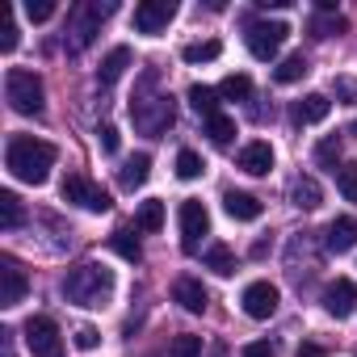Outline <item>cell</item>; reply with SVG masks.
<instances>
[{
	"instance_id": "23",
	"label": "cell",
	"mask_w": 357,
	"mask_h": 357,
	"mask_svg": "<svg viewBox=\"0 0 357 357\" xmlns=\"http://www.w3.org/2000/svg\"><path fill=\"white\" fill-rule=\"evenodd\" d=\"M307 72H311V63H307L303 55H286V59L273 68V80H278V84H298Z\"/></svg>"
},
{
	"instance_id": "41",
	"label": "cell",
	"mask_w": 357,
	"mask_h": 357,
	"mask_svg": "<svg viewBox=\"0 0 357 357\" xmlns=\"http://www.w3.org/2000/svg\"><path fill=\"white\" fill-rule=\"evenodd\" d=\"M336 93H340V97H344L349 105H357V89H353L349 80H336Z\"/></svg>"
},
{
	"instance_id": "19",
	"label": "cell",
	"mask_w": 357,
	"mask_h": 357,
	"mask_svg": "<svg viewBox=\"0 0 357 357\" xmlns=\"http://www.w3.org/2000/svg\"><path fill=\"white\" fill-rule=\"evenodd\" d=\"M130 59H135V55H130V47H114V51L101 59V68H97V84H105V89H109V84H118V80H122V72L130 68Z\"/></svg>"
},
{
	"instance_id": "15",
	"label": "cell",
	"mask_w": 357,
	"mask_h": 357,
	"mask_svg": "<svg viewBox=\"0 0 357 357\" xmlns=\"http://www.w3.org/2000/svg\"><path fill=\"white\" fill-rule=\"evenodd\" d=\"M240 168H244V172H252V176H265V172L273 168V147H269L265 139L244 143V147H240Z\"/></svg>"
},
{
	"instance_id": "40",
	"label": "cell",
	"mask_w": 357,
	"mask_h": 357,
	"mask_svg": "<svg viewBox=\"0 0 357 357\" xmlns=\"http://www.w3.org/2000/svg\"><path fill=\"white\" fill-rule=\"evenodd\" d=\"M240 357H273V344L269 340H252V344H244Z\"/></svg>"
},
{
	"instance_id": "28",
	"label": "cell",
	"mask_w": 357,
	"mask_h": 357,
	"mask_svg": "<svg viewBox=\"0 0 357 357\" xmlns=\"http://www.w3.org/2000/svg\"><path fill=\"white\" fill-rule=\"evenodd\" d=\"M202 172H206V164H202V155H198L194 147H181V151H176V176H181V181H198Z\"/></svg>"
},
{
	"instance_id": "10",
	"label": "cell",
	"mask_w": 357,
	"mask_h": 357,
	"mask_svg": "<svg viewBox=\"0 0 357 357\" xmlns=\"http://www.w3.org/2000/svg\"><path fill=\"white\" fill-rule=\"evenodd\" d=\"M172 17H176L172 0H143V5L135 9V30L139 34H164Z\"/></svg>"
},
{
	"instance_id": "13",
	"label": "cell",
	"mask_w": 357,
	"mask_h": 357,
	"mask_svg": "<svg viewBox=\"0 0 357 357\" xmlns=\"http://www.w3.org/2000/svg\"><path fill=\"white\" fill-rule=\"evenodd\" d=\"M26 290H30L26 269L13 257H5V261H0V307H17L26 298Z\"/></svg>"
},
{
	"instance_id": "43",
	"label": "cell",
	"mask_w": 357,
	"mask_h": 357,
	"mask_svg": "<svg viewBox=\"0 0 357 357\" xmlns=\"http://www.w3.org/2000/svg\"><path fill=\"white\" fill-rule=\"evenodd\" d=\"M5 357H13V349H5Z\"/></svg>"
},
{
	"instance_id": "11",
	"label": "cell",
	"mask_w": 357,
	"mask_h": 357,
	"mask_svg": "<svg viewBox=\"0 0 357 357\" xmlns=\"http://www.w3.org/2000/svg\"><path fill=\"white\" fill-rule=\"evenodd\" d=\"M324 311H328L332 319H349V315L357 311V282H353V278L328 282V290H324Z\"/></svg>"
},
{
	"instance_id": "5",
	"label": "cell",
	"mask_w": 357,
	"mask_h": 357,
	"mask_svg": "<svg viewBox=\"0 0 357 357\" xmlns=\"http://www.w3.org/2000/svg\"><path fill=\"white\" fill-rule=\"evenodd\" d=\"M130 118H135V126L143 135H164L172 126L176 109H172V97H135L130 101Z\"/></svg>"
},
{
	"instance_id": "25",
	"label": "cell",
	"mask_w": 357,
	"mask_h": 357,
	"mask_svg": "<svg viewBox=\"0 0 357 357\" xmlns=\"http://www.w3.org/2000/svg\"><path fill=\"white\" fill-rule=\"evenodd\" d=\"M290 198H294V206H298V211H315L324 194H319V185H315V176H298L294 190H290Z\"/></svg>"
},
{
	"instance_id": "26",
	"label": "cell",
	"mask_w": 357,
	"mask_h": 357,
	"mask_svg": "<svg viewBox=\"0 0 357 357\" xmlns=\"http://www.w3.org/2000/svg\"><path fill=\"white\" fill-rule=\"evenodd\" d=\"M219 97H223V101H248V97H252V80H248L244 72H231V76H223Z\"/></svg>"
},
{
	"instance_id": "6",
	"label": "cell",
	"mask_w": 357,
	"mask_h": 357,
	"mask_svg": "<svg viewBox=\"0 0 357 357\" xmlns=\"http://www.w3.org/2000/svg\"><path fill=\"white\" fill-rule=\"evenodd\" d=\"M26 344L34 357H63V336L51 315H30L26 319Z\"/></svg>"
},
{
	"instance_id": "32",
	"label": "cell",
	"mask_w": 357,
	"mask_h": 357,
	"mask_svg": "<svg viewBox=\"0 0 357 357\" xmlns=\"http://www.w3.org/2000/svg\"><path fill=\"white\" fill-rule=\"evenodd\" d=\"M206 135H211L219 147H227V143H231V135H236V122H231L227 114H215V118H206Z\"/></svg>"
},
{
	"instance_id": "34",
	"label": "cell",
	"mask_w": 357,
	"mask_h": 357,
	"mask_svg": "<svg viewBox=\"0 0 357 357\" xmlns=\"http://www.w3.org/2000/svg\"><path fill=\"white\" fill-rule=\"evenodd\" d=\"M168 357H202V336H176L172 340V349H168Z\"/></svg>"
},
{
	"instance_id": "16",
	"label": "cell",
	"mask_w": 357,
	"mask_h": 357,
	"mask_svg": "<svg viewBox=\"0 0 357 357\" xmlns=\"http://www.w3.org/2000/svg\"><path fill=\"white\" fill-rule=\"evenodd\" d=\"M223 211L236 219V223H257L261 219V198L244 194V190H227L223 194Z\"/></svg>"
},
{
	"instance_id": "24",
	"label": "cell",
	"mask_w": 357,
	"mask_h": 357,
	"mask_svg": "<svg viewBox=\"0 0 357 357\" xmlns=\"http://www.w3.org/2000/svg\"><path fill=\"white\" fill-rule=\"evenodd\" d=\"M206 269L219 273V278H231V273H236V252H231L227 244H211V248H206Z\"/></svg>"
},
{
	"instance_id": "1",
	"label": "cell",
	"mask_w": 357,
	"mask_h": 357,
	"mask_svg": "<svg viewBox=\"0 0 357 357\" xmlns=\"http://www.w3.org/2000/svg\"><path fill=\"white\" fill-rule=\"evenodd\" d=\"M5 164H9V172L17 176V181L43 185L47 176H51V168H55V143L34 139V135H17V139H9Z\"/></svg>"
},
{
	"instance_id": "36",
	"label": "cell",
	"mask_w": 357,
	"mask_h": 357,
	"mask_svg": "<svg viewBox=\"0 0 357 357\" xmlns=\"http://www.w3.org/2000/svg\"><path fill=\"white\" fill-rule=\"evenodd\" d=\"M26 17H30L34 26H43V22L55 17V5H51V0H30V5H26Z\"/></svg>"
},
{
	"instance_id": "21",
	"label": "cell",
	"mask_w": 357,
	"mask_h": 357,
	"mask_svg": "<svg viewBox=\"0 0 357 357\" xmlns=\"http://www.w3.org/2000/svg\"><path fill=\"white\" fill-rule=\"evenodd\" d=\"M219 55H223V43H219V38H202V43L181 47V59H185V63H215Z\"/></svg>"
},
{
	"instance_id": "42",
	"label": "cell",
	"mask_w": 357,
	"mask_h": 357,
	"mask_svg": "<svg viewBox=\"0 0 357 357\" xmlns=\"http://www.w3.org/2000/svg\"><path fill=\"white\" fill-rule=\"evenodd\" d=\"M298 357H324V353H319L315 344H303V349H298Z\"/></svg>"
},
{
	"instance_id": "20",
	"label": "cell",
	"mask_w": 357,
	"mask_h": 357,
	"mask_svg": "<svg viewBox=\"0 0 357 357\" xmlns=\"http://www.w3.org/2000/svg\"><path fill=\"white\" fill-rule=\"evenodd\" d=\"M332 114V101L324 97V93H307L298 105H294V122L298 126H315V122H324Z\"/></svg>"
},
{
	"instance_id": "12",
	"label": "cell",
	"mask_w": 357,
	"mask_h": 357,
	"mask_svg": "<svg viewBox=\"0 0 357 357\" xmlns=\"http://www.w3.org/2000/svg\"><path fill=\"white\" fill-rule=\"evenodd\" d=\"M114 9H118L114 0H105V5H80V9H76V22H72V43H76V47H89L93 34H97V26H101Z\"/></svg>"
},
{
	"instance_id": "37",
	"label": "cell",
	"mask_w": 357,
	"mask_h": 357,
	"mask_svg": "<svg viewBox=\"0 0 357 357\" xmlns=\"http://www.w3.org/2000/svg\"><path fill=\"white\" fill-rule=\"evenodd\" d=\"M17 43H22V34H17V22L9 17V22H5V30H0V51L13 55V51H17Z\"/></svg>"
},
{
	"instance_id": "31",
	"label": "cell",
	"mask_w": 357,
	"mask_h": 357,
	"mask_svg": "<svg viewBox=\"0 0 357 357\" xmlns=\"http://www.w3.org/2000/svg\"><path fill=\"white\" fill-rule=\"evenodd\" d=\"M344 30V17L340 13H315L311 17V34L315 38H332V34H340Z\"/></svg>"
},
{
	"instance_id": "30",
	"label": "cell",
	"mask_w": 357,
	"mask_h": 357,
	"mask_svg": "<svg viewBox=\"0 0 357 357\" xmlns=\"http://www.w3.org/2000/svg\"><path fill=\"white\" fill-rule=\"evenodd\" d=\"M17 227H22V198L0 194V231H17Z\"/></svg>"
},
{
	"instance_id": "39",
	"label": "cell",
	"mask_w": 357,
	"mask_h": 357,
	"mask_svg": "<svg viewBox=\"0 0 357 357\" xmlns=\"http://www.w3.org/2000/svg\"><path fill=\"white\" fill-rule=\"evenodd\" d=\"M72 340H76V349H97V344H101V332L84 324V328H76V336H72Z\"/></svg>"
},
{
	"instance_id": "7",
	"label": "cell",
	"mask_w": 357,
	"mask_h": 357,
	"mask_svg": "<svg viewBox=\"0 0 357 357\" xmlns=\"http://www.w3.org/2000/svg\"><path fill=\"white\" fill-rule=\"evenodd\" d=\"M286 34H290L286 22H252V26H248V51H252V59L269 63V59L282 51Z\"/></svg>"
},
{
	"instance_id": "33",
	"label": "cell",
	"mask_w": 357,
	"mask_h": 357,
	"mask_svg": "<svg viewBox=\"0 0 357 357\" xmlns=\"http://www.w3.org/2000/svg\"><path fill=\"white\" fill-rule=\"evenodd\" d=\"M336 190L344 194V202L357 206V164H344V168L336 172Z\"/></svg>"
},
{
	"instance_id": "38",
	"label": "cell",
	"mask_w": 357,
	"mask_h": 357,
	"mask_svg": "<svg viewBox=\"0 0 357 357\" xmlns=\"http://www.w3.org/2000/svg\"><path fill=\"white\" fill-rule=\"evenodd\" d=\"M315 160H319V164H336V160H340V139H324V143L315 147Z\"/></svg>"
},
{
	"instance_id": "4",
	"label": "cell",
	"mask_w": 357,
	"mask_h": 357,
	"mask_svg": "<svg viewBox=\"0 0 357 357\" xmlns=\"http://www.w3.org/2000/svg\"><path fill=\"white\" fill-rule=\"evenodd\" d=\"M59 194H63V202H72V206H80V211H93V215H105V211L114 206L109 190H101L97 181H89L84 172H68L63 185H59Z\"/></svg>"
},
{
	"instance_id": "17",
	"label": "cell",
	"mask_w": 357,
	"mask_h": 357,
	"mask_svg": "<svg viewBox=\"0 0 357 357\" xmlns=\"http://www.w3.org/2000/svg\"><path fill=\"white\" fill-rule=\"evenodd\" d=\"M324 244H328V252H349V248H357V219H353V215L332 219Z\"/></svg>"
},
{
	"instance_id": "29",
	"label": "cell",
	"mask_w": 357,
	"mask_h": 357,
	"mask_svg": "<svg viewBox=\"0 0 357 357\" xmlns=\"http://www.w3.org/2000/svg\"><path fill=\"white\" fill-rule=\"evenodd\" d=\"M190 105L202 114V118H215L219 114V89H206V84H194L190 89Z\"/></svg>"
},
{
	"instance_id": "18",
	"label": "cell",
	"mask_w": 357,
	"mask_h": 357,
	"mask_svg": "<svg viewBox=\"0 0 357 357\" xmlns=\"http://www.w3.org/2000/svg\"><path fill=\"white\" fill-rule=\"evenodd\" d=\"M147 176H151V155H147V151H139V155H130V160L118 168V185L135 194L139 185H147Z\"/></svg>"
},
{
	"instance_id": "22",
	"label": "cell",
	"mask_w": 357,
	"mask_h": 357,
	"mask_svg": "<svg viewBox=\"0 0 357 357\" xmlns=\"http://www.w3.org/2000/svg\"><path fill=\"white\" fill-rule=\"evenodd\" d=\"M109 248H114L122 261H130V265H139V261H143V248H139V240H135V231H130V227H118V231L109 236Z\"/></svg>"
},
{
	"instance_id": "35",
	"label": "cell",
	"mask_w": 357,
	"mask_h": 357,
	"mask_svg": "<svg viewBox=\"0 0 357 357\" xmlns=\"http://www.w3.org/2000/svg\"><path fill=\"white\" fill-rule=\"evenodd\" d=\"M97 143H101V151H105V155H118V147H122V135H118V126H109V122H105V126L97 130Z\"/></svg>"
},
{
	"instance_id": "14",
	"label": "cell",
	"mask_w": 357,
	"mask_h": 357,
	"mask_svg": "<svg viewBox=\"0 0 357 357\" xmlns=\"http://www.w3.org/2000/svg\"><path fill=\"white\" fill-rule=\"evenodd\" d=\"M172 298L181 303L190 315H202L206 303H211V294H206V286H202L198 278H176V282H172Z\"/></svg>"
},
{
	"instance_id": "27",
	"label": "cell",
	"mask_w": 357,
	"mask_h": 357,
	"mask_svg": "<svg viewBox=\"0 0 357 357\" xmlns=\"http://www.w3.org/2000/svg\"><path fill=\"white\" fill-rule=\"evenodd\" d=\"M135 227H139V231H147V236H151V231H160V227H164V202H160V198L143 202V206H139V215H135Z\"/></svg>"
},
{
	"instance_id": "3",
	"label": "cell",
	"mask_w": 357,
	"mask_h": 357,
	"mask_svg": "<svg viewBox=\"0 0 357 357\" xmlns=\"http://www.w3.org/2000/svg\"><path fill=\"white\" fill-rule=\"evenodd\" d=\"M5 97L17 114L26 118H38L43 105H47V89H43V76L30 72V68H9L5 72Z\"/></svg>"
},
{
	"instance_id": "2",
	"label": "cell",
	"mask_w": 357,
	"mask_h": 357,
	"mask_svg": "<svg viewBox=\"0 0 357 357\" xmlns=\"http://www.w3.org/2000/svg\"><path fill=\"white\" fill-rule=\"evenodd\" d=\"M63 294H68V303H76V307H105L109 294H114V269H105V265H97V261L76 265V269L63 278Z\"/></svg>"
},
{
	"instance_id": "9",
	"label": "cell",
	"mask_w": 357,
	"mask_h": 357,
	"mask_svg": "<svg viewBox=\"0 0 357 357\" xmlns=\"http://www.w3.org/2000/svg\"><path fill=\"white\" fill-rule=\"evenodd\" d=\"M278 303H282V294H278L273 282H252V286H244V294H240V307H244L248 319H269V315L278 311Z\"/></svg>"
},
{
	"instance_id": "8",
	"label": "cell",
	"mask_w": 357,
	"mask_h": 357,
	"mask_svg": "<svg viewBox=\"0 0 357 357\" xmlns=\"http://www.w3.org/2000/svg\"><path fill=\"white\" fill-rule=\"evenodd\" d=\"M176 219H181V248H185V252H198L202 236H211V211H206L198 198H185Z\"/></svg>"
}]
</instances>
